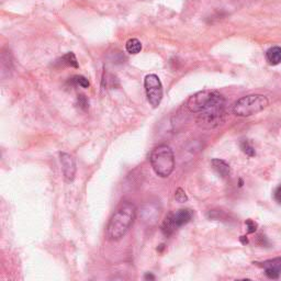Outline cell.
Here are the masks:
<instances>
[{
  "label": "cell",
  "mask_w": 281,
  "mask_h": 281,
  "mask_svg": "<svg viewBox=\"0 0 281 281\" xmlns=\"http://www.w3.org/2000/svg\"><path fill=\"white\" fill-rule=\"evenodd\" d=\"M73 83L80 86V87H83V88H88L90 86L88 79L84 76H75L73 78Z\"/></svg>",
  "instance_id": "9a60e30c"
},
{
  "label": "cell",
  "mask_w": 281,
  "mask_h": 281,
  "mask_svg": "<svg viewBox=\"0 0 281 281\" xmlns=\"http://www.w3.org/2000/svg\"><path fill=\"white\" fill-rule=\"evenodd\" d=\"M60 158H61L62 169H63V174H64L65 177V180L68 182L73 181L76 175L75 159H74L72 155L67 153H61Z\"/></svg>",
  "instance_id": "8992f818"
},
{
  "label": "cell",
  "mask_w": 281,
  "mask_h": 281,
  "mask_svg": "<svg viewBox=\"0 0 281 281\" xmlns=\"http://www.w3.org/2000/svg\"><path fill=\"white\" fill-rule=\"evenodd\" d=\"M135 206L131 202H123L111 216L107 226V237L109 240L117 242L121 239L135 219Z\"/></svg>",
  "instance_id": "7a4b0ae2"
},
{
  "label": "cell",
  "mask_w": 281,
  "mask_h": 281,
  "mask_svg": "<svg viewBox=\"0 0 281 281\" xmlns=\"http://www.w3.org/2000/svg\"><path fill=\"white\" fill-rule=\"evenodd\" d=\"M212 167L216 171L217 175H220L222 178H227L231 174L230 165L222 159H212Z\"/></svg>",
  "instance_id": "ba28073f"
},
{
  "label": "cell",
  "mask_w": 281,
  "mask_h": 281,
  "mask_svg": "<svg viewBox=\"0 0 281 281\" xmlns=\"http://www.w3.org/2000/svg\"><path fill=\"white\" fill-rule=\"evenodd\" d=\"M266 60L270 65H278L281 63V48L273 47L266 53Z\"/></svg>",
  "instance_id": "9c48e42d"
},
{
  "label": "cell",
  "mask_w": 281,
  "mask_h": 281,
  "mask_svg": "<svg viewBox=\"0 0 281 281\" xmlns=\"http://www.w3.org/2000/svg\"><path fill=\"white\" fill-rule=\"evenodd\" d=\"M274 200L278 203H281V185L276 189V191H274Z\"/></svg>",
  "instance_id": "d6986e66"
},
{
  "label": "cell",
  "mask_w": 281,
  "mask_h": 281,
  "mask_svg": "<svg viewBox=\"0 0 281 281\" xmlns=\"http://www.w3.org/2000/svg\"><path fill=\"white\" fill-rule=\"evenodd\" d=\"M246 226H247V232L249 234L251 233H255L256 231V228H257V224L254 222V221H251V220H247L246 221Z\"/></svg>",
  "instance_id": "ac0fdd59"
},
{
  "label": "cell",
  "mask_w": 281,
  "mask_h": 281,
  "mask_svg": "<svg viewBox=\"0 0 281 281\" xmlns=\"http://www.w3.org/2000/svg\"><path fill=\"white\" fill-rule=\"evenodd\" d=\"M187 109L196 114L197 123L203 129H214L225 118V99L215 90H202L188 99Z\"/></svg>",
  "instance_id": "6da1fadb"
},
{
  "label": "cell",
  "mask_w": 281,
  "mask_h": 281,
  "mask_svg": "<svg viewBox=\"0 0 281 281\" xmlns=\"http://www.w3.org/2000/svg\"><path fill=\"white\" fill-rule=\"evenodd\" d=\"M269 105V101L262 95H249L238 99L233 105V113L237 117H250L262 111Z\"/></svg>",
  "instance_id": "277c9868"
},
{
  "label": "cell",
  "mask_w": 281,
  "mask_h": 281,
  "mask_svg": "<svg viewBox=\"0 0 281 281\" xmlns=\"http://www.w3.org/2000/svg\"><path fill=\"white\" fill-rule=\"evenodd\" d=\"M144 87L146 91V97L151 106L156 108L160 105L163 99V85L160 83L158 76L151 74L144 79Z\"/></svg>",
  "instance_id": "5b68a950"
},
{
  "label": "cell",
  "mask_w": 281,
  "mask_h": 281,
  "mask_svg": "<svg viewBox=\"0 0 281 281\" xmlns=\"http://www.w3.org/2000/svg\"><path fill=\"white\" fill-rule=\"evenodd\" d=\"M151 165L157 176L166 178L170 176L175 168V156L173 150L167 145L155 147L151 154Z\"/></svg>",
  "instance_id": "3957f363"
},
{
  "label": "cell",
  "mask_w": 281,
  "mask_h": 281,
  "mask_svg": "<svg viewBox=\"0 0 281 281\" xmlns=\"http://www.w3.org/2000/svg\"><path fill=\"white\" fill-rule=\"evenodd\" d=\"M170 216H171V220H173L176 228H178L191 221L192 211L189 209H181V210L175 212V213H170Z\"/></svg>",
  "instance_id": "52a82bcc"
},
{
  "label": "cell",
  "mask_w": 281,
  "mask_h": 281,
  "mask_svg": "<svg viewBox=\"0 0 281 281\" xmlns=\"http://www.w3.org/2000/svg\"><path fill=\"white\" fill-rule=\"evenodd\" d=\"M61 63L63 65L74 67V68H78V62H77L75 54H74L73 52H70V53H67V54L63 56L61 59Z\"/></svg>",
  "instance_id": "7c38bea8"
},
{
  "label": "cell",
  "mask_w": 281,
  "mask_h": 281,
  "mask_svg": "<svg viewBox=\"0 0 281 281\" xmlns=\"http://www.w3.org/2000/svg\"><path fill=\"white\" fill-rule=\"evenodd\" d=\"M175 199H176V201H178L180 203H183V202L187 201L188 197H187L186 192L183 191L181 188H178V189H177L176 193H175Z\"/></svg>",
  "instance_id": "e0dca14e"
},
{
  "label": "cell",
  "mask_w": 281,
  "mask_h": 281,
  "mask_svg": "<svg viewBox=\"0 0 281 281\" xmlns=\"http://www.w3.org/2000/svg\"><path fill=\"white\" fill-rule=\"evenodd\" d=\"M240 148H242V151L249 157L254 156V155H255L254 147L251 146V144L248 141H243L242 143H240Z\"/></svg>",
  "instance_id": "5bb4252c"
},
{
  "label": "cell",
  "mask_w": 281,
  "mask_h": 281,
  "mask_svg": "<svg viewBox=\"0 0 281 281\" xmlns=\"http://www.w3.org/2000/svg\"><path fill=\"white\" fill-rule=\"evenodd\" d=\"M145 279H155V277L153 276V274L147 273V274H146V276H145Z\"/></svg>",
  "instance_id": "ffe728a7"
},
{
  "label": "cell",
  "mask_w": 281,
  "mask_h": 281,
  "mask_svg": "<svg viewBox=\"0 0 281 281\" xmlns=\"http://www.w3.org/2000/svg\"><path fill=\"white\" fill-rule=\"evenodd\" d=\"M125 49L130 54H139L142 51V43L137 39H130L129 41L125 44Z\"/></svg>",
  "instance_id": "30bf717a"
},
{
  "label": "cell",
  "mask_w": 281,
  "mask_h": 281,
  "mask_svg": "<svg viewBox=\"0 0 281 281\" xmlns=\"http://www.w3.org/2000/svg\"><path fill=\"white\" fill-rule=\"evenodd\" d=\"M177 230L173 220H171V216L170 214H168L166 216L165 221L163 222V225H162V232L165 235V236H170L171 234H173L175 231Z\"/></svg>",
  "instance_id": "8fae6325"
},
{
  "label": "cell",
  "mask_w": 281,
  "mask_h": 281,
  "mask_svg": "<svg viewBox=\"0 0 281 281\" xmlns=\"http://www.w3.org/2000/svg\"><path fill=\"white\" fill-rule=\"evenodd\" d=\"M77 105L80 109H82V110H87L89 107V101L87 98H86V96L79 95L77 98Z\"/></svg>",
  "instance_id": "2e32d148"
},
{
  "label": "cell",
  "mask_w": 281,
  "mask_h": 281,
  "mask_svg": "<svg viewBox=\"0 0 281 281\" xmlns=\"http://www.w3.org/2000/svg\"><path fill=\"white\" fill-rule=\"evenodd\" d=\"M261 266L263 268H271V269H273V270H276L281 273V257L263 261Z\"/></svg>",
  "instance_id": "4fadbf2b"
}]
</instances>
